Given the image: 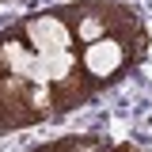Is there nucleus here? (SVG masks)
Listing matches in <instances>:
<instances>
[{
	"label": "nucleus",
	"instance_id": "obj_6",
	"mask_svg": "<svg viewBox=\"0 0 152 152\" xmlns=\"http://www.w3.org/2000/svg\"><path fill=\"white\" fill-rule=\"evenodd\" d=\"M118 152H133V148H129V145H126V148H118Z\"/></svg>",
	"mask_w": 152,
	"mask_h": 152
},
{
	"label": "nucleus",
	"instance_id": "obj_5",
	"mask_svg": "<svg viewBox=\"0 0 152 152\" xmlns=\"http://www.w3.org/2000/svg\"><path fill=\"white\" fill-rule=\"evenodd\" d=\"M31 152H65V148H61V141H50V145H38V148H31Z\"/></svg>",
	"mask_w": 152,
	"mask_h": 152
},
{
	"label": "nucleus",
	"instance_id": "obj_4",
	"mask_svg": "<svg viewBox=\"0 0 152 152\" xmlns=\"http://www.w3.org/2000/svg\"><path fill=\"white\" fill-rule=\"evenodd\" d=\"M61 148L65 152H118L110 141L91 137V133H84V137H61Z\"/></svg>",
	"mask_w": 152,
	"mask_h": 152
},
{
	"label": "nucleus",
	"instance_id": "obj_1",
	"mask_svg": "<svg viewBox=\"0 0 152 152\" xmlns=\"http://www.w3.org/2000/svg\"><path fill=\"white\" fill-rule=\"evenodd\" d=\"M145 50H148L145 27H133V31H114V34L95 38L88 46H80L76 53H80V69L88 76V84L95 91H103V88L118 84L122 76L129 72L133 65L145 57Z\"/></svg>",
	"mask_w": 152,
	"mask_h": 152
},
{
	"label": "nucleus",
	"instance_id": "obj_3",
	"mask_svg": "<svg viewBox=\"0 0 152 152\" xmlns=\"http://www.w3.org/2000/svg\"><path fill=\"white\" fill-rule=\"evenodd\" d=\"M15 31L23 34V42L34 50V53H53V50H76V38L69 19L61 15V8H46L34 15H23L15 23Z\"/></svg>",
	"mask_w": 152,
	"mask_h": 152
},
{
	"label": "nucleus",
	"instance_id": "obj_2",
	"mask_svg": "<svg viewBox=\"0 0 152 152\" xmlns=\"http://www.w3.org/2000/svg\"><path fill=\"white\" fill-rule=\"evenodd\" d=\"M61 15L72 27L76 50L95 42V38H103V34H114V31L145 27L141 12L129 8V4H122V0H72V4H61Z\"/></svg>",
	"mask_w": 152,
	"mask_h": 152
}]
</instances>
